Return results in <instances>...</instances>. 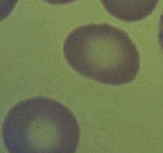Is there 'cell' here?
I'll return each instance as SVG.
<instances>
[{"label":"cell","mask_w":163,"mask_h":153,"mask_svg":"<svg viewBox=\"0 0 163 153\" xmlns=\"http://www.w3.org/2000/svg\"><path fill=\"white\" fill-rule=\"evenodd\" d=\"M105 10L114 18L135 22L147 18L155 9L159 0H101Z\"/></svg>","instance_id":"cell-2"},{"label":"cell","mask_w":163,"mask_h":153,"mask_svg":"<svg viewBox=\"0 0 163 153\" xmlns=\"http://www.w3.org/2000/svg\"><path fill=\"white\" fill-rule=\"evenodd\" d=\"M64 56L77 73L103 84L131 83L140 70L134 43L125 31L108 24L74 29L65 39Z\"/></svg>","instance_id":"cell-1"},{"label":"cell","mask_w":163,"mask_h":153,"mask_svg":"<svg viewBox=\"0 0 163 153\" xmlns=\"http://www.w3.org/2000/svg\"><path fill=\"white\" fill-rule=\"evenodd\" d=\"M19 0H0V22L10 16Z\"/></svg>","instance_id":"cell-3"},{"label":"cell","mask_w":163,"mask_h":153,"mask_svg":"<svg viewBox=\"0 0 163 153\" xmlns=\"http://www.w3.org/2000/svg\"><path fill=\"white\" fill-rule=\"evenodd\" d=\"M159 46L161 53L163 55V11L162 15L160 17V22H159Z\"/></svg>","instance_id":"cell-4"},{"label":"cell","mask_w":163,"mask_h":153,"mask_svg":"<svg viewBox=\"0 0 163 153\" xmlns=\"http://www.w3.org/2000/svg\"><path fill=\"white\" fill-rule=\"evenodd\" d=\"M47 4H68L72 2H75L76 0H43Z\"/></svg>","instance_id":"cell-5"}]
</instances>
